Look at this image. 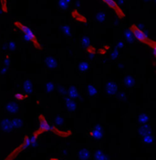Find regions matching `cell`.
Returning <instances> with one entry per match:
<instances>
[{
	"instance_id": "9a60e30c",
	"label": "cell",
	"mask_w": 156,
	"mask_h": 160,
	"mask_svg": "<svg viewBox=\"0 0 156 160\" xmlns=\"http://www.w3.org/2000/svg\"><path fill=\"white\" fill-rule=\"evenodd\" d=\"M23 89L25 90V92H26L27 94H30L33 91V85L32 82L29 79H26L24 81L23 83Z\"/></svg>"
},
{
	"instance_id": "603a6c76",
	"label": "cell",
	"mask_w": 156,
	"mask_h": 160,
	"mask_svg": "<svg viewBox=\"0 0 156 160\" xmlns=\"http://www.w3.org/2000/svg\"><path fill=\"white\" fill-rule=\"evenodd\" d=\"M87 90H88V94L90 97H94L97 95V88L93 86V85H89L87 87Z\"/></svg>"
},
{
	"instance_id": "836d02e7",
	"label": "cell",
	"mask_w": 156,
	"mask_h": 160,
	"mask_svg": "<svg viewBox=\"0 0 156 160\" xmlns=\"http://www.w3.org/2000/svg\"><path fill=\"white\" fill-rule=\"evenodd\" d=\"M7 48L10 50V51H15L16 50V43L15 42H13V41H10L8 44H7Z\"/></svg>"
},
{
	"instance_id": "cb8c5ba5",
	"label": "cell",
	"mask_w": 156,
	"mask_h": 160,
	"mask_svg": "<svg viewBox=\"0 0 156 160\" xmlns=\"http://www.w3.org/2000/svg\"><path fill=\"white\" fill-rule=\"evenodd\" d=\"M61 30L64 34V36H71V29H70V26L69 25H64L61 26Z\"/></svg>"
},
{
	"instance_id": "44dd1931",
	"label": "cell",
	"mask_w": 156,
	"mask_h": 160,
	"mask_svg": "<svg viewBox=\"0 0 156 160\" xmlns=\"http://www.w3.org/2000/svg\"><path fill=\"white\" fill-rule=\"evenodd\" d=\"M11 122H12V125H13V127L14 128H18V129H19V128H22L23 127V122L19 118L12 119Z\"/></svg>"
},
{
	"instance_id": "2e32d148",
	"label": "cell",
	"mask_w": 156,
	"mask_h": 160,
	"mask_svg": "<svg viewBox=\"0 0 156 160\" xmlns=\"http://www.w3.org/2000/svg\"><path fill=\"white\" fill-rule=\"evenodd\" d=\"M123 82L128 87H132L135 85V79L132 76H126L123 79Z\"/></svg>"
},
{
	"instance_id": "7402d4cb",
	"label": "cell",
	"mask_w": 156,
	"mask_h": 160,
	"mask_svg": "<svg viewBox=\"0 0 156 160\" xmlns=\"http://www.w3.org/2000/svg\"><path fill=\"white\" fill-rule=\"evenodd\" d=\"M138 121L141 125H145L149 121V117L146 114H140V116L138 117Z\"/></svg>"
},
{
	"instance_id": "ba28073f",
	"label": "cell",
	"mask_w": 156,
	"mask_h": 160,
	"mask_svg": "<svg viewBox=\"0 0 156 160\" xmlns=\"http://www.w3.org/2000/svg\"><path fill=\"white\" fill-rule=\"evenodd\" d=\"M45 63L47 65V67L50 69H55L58 67V61L54 56L49 55L45 58Z\"/></svg>"
},
{
	"instance_id": "d6986e66",
	"label": "cell",
	"mask_w": 156,
	"mask_h": 160,
	"mask_svg": "<svg viewBox=\"0 0 156 160\" xmlns=\"http://www.w3.org/2000/svg\"><path fill=\"white\" fill-rule=\"evenodd\" d=\"M78 69L79 72L81 73H84L86 71H88L89 69V64L88 62H80L78 65Z\"/></svg>"
},
{
	"instance_id": "60d3db41",
	"label": "cell",
	"mask_w": 156,
	"mask_h": 160,
	"mask_svg": "<svg viewBox=\"0 0 156 160\" xmlns=\"http://www.w3.org/2000/svg\"><path fill=\"white\" fill-rule=\"evenodd\" d=\"M125 3V1H124V0H118V2H117V4L119 5V6H122V5H123Z\"/></svg>"
},
{
	"instance_id": "5bb4252c",
	"label": "cell",
	"mask_w": 156,
	"mask_h": 160,
	"mask_svg": "<svg viewBox=\"0 0 156 160\" xmlns=\"http://www.w3.org/2000/svg\"><path fill=\"white\" fill-rule=\"evenodd\" d=\"M65 105H66V107L67 109L69 111V112H74L76 110V107H77V105H76V102L69 98V97H67L65 98Z\"/></svg>"
},
{
	"instance_id": "277c9868",
	"label": "cell",
	"mask_w": 156,
	"mask_h": 160,
	"mask_svg": "<svg viewBox=\"0 0 156 160\" xmlns=\"http://www.w3.org/2000/svg\"><path fill=\"white\" fill-rule=\"evenodd\" d=\"M89 136L90 138L92 139H102L103 137V129L100 125H96L95 127H93L89 131Z\"/></svg>"
},
{
	"instance_id": "8d00e7d4",
	"label": "cell",
	"mask_w": 156,
	"mask_h": 160,
	"mask_svg": "<svg viewBox=\"0 0 156 160\" xmlns=\"http://www.w3.org/2000/svg\"><path fill=\"white\" fill-rule=\"evenodd\" d=\"M150 46L152 48V53H153L154 56H156V41H152V43Z\"/></svg>"
},
{
	"instance_id": "b9f144b4",
	"label": "cell",
	"mask_w": 156,
	"mask_h": 160,
	"mask_svg": "<svg viewBox=\"0 0 156 160\" xmlns=\"http://www.w3.org/2000/svg\"><path fill=\"white\" fill-rule=\"evenodd\" d=\"M75 5H76V7H77V8H79V6H80V3H79V1H77Z\"/></svg>"
},
{
	"instance_id": "7c38bea8",
	"label": "cell",
	"mask_w": 156,
	"mask_h": 160,
	"mask_svg": "<svg viewBox=\"0 0 156 160\" xmlns=\"http://www.w3.org/2000/svg\"><path fill=\"white\" fill-rule=\"evenodd\" d=\"M78 157L79 160H88L90 157V153L89 151V149L86 147H82V148L79 149Z\"/></svg>"
},
{
	"instance_id": "3957f363",
	"label": "cell",
	"mask_w": 156,
	"mask_h": 160,
	"mask_svg": "<svg viewBox=\"0 0 156 160\" xmlns=\"http://www.w3.org/2000/svg\"><path fill=\"white\" fill-rule=\"evenodd\" d=\"M102 1H103L109 7L112 8L113 10H114V12L116 13V15H117L119 17H120V18H124V17H125L124 12L122 11V9L121 8V6L117 4L116 1H114V0H102Z\"/></svg>"
},
{
	"instance_id": "8fae6325",
	"label": "cell",
	"mask_w": 156,
	"mask_h": 160,
	"mask_svg": "<svg viewBox=\"0 0 156 160\" xmlns=\"http://www.w3.org/2000/svg\"><path fill=\"white\" fill-rule=\"evenodd\" d=\"M138 134L141 137H145L147 135H151L152 134V128L149 125L145 124V125H142L139 128H138Z\"/></svg>"
},
{
	"instance_id": "e575fe53",
	"label": "cell",
	"mask_w": 156,
	"mask_h": 160,
	"mask_svg": "<svg viewBox=\"0 0 156 160\" xmlns=\"http://www.w3.org/2000/svg\"><path fill=\"white\" fill-rule=\"evenodd\" d=\"M58 90H59V92L60 95H62V96H66L67 94H68L67 89H66L65 87H59Z\"/></svg>"
},
{
	"instance_id": "484cf974",
	"label": "cell",
	"mask_w": 156,
	"mask_h": 160,
	"mask_svg": "<svg viewBox=\"0 0 156 160\" xmlns=\"http://www.w3.org/2000/svg\"><path fill=\"white\" fill-rule=\"evenodd\" d=\"M58 5L61 10H67L69 7V3L66 0H58Z\"/></svg>"
},
{
	"instance_id": "d6a6232c",
	"label": "cell",
	"mask_w": 156,
	"mask_h": 160,
	"mask_svg": "<svg viewBox=\"0 0 156 160\" xmlns=\"http://www.w3.org/2000/svg\"><path fill=\"white\" fill-rule=\"evenodd\" d=\"M9 65H10V55H6V58L4 59V68H7Z\"/></svg>"
},
{
	"instance_id": "83f0119b",
	"label": "cell",
	"mask_w": 156,
	"mask_h": 160,
	"mask_svg": "<svg viewBox=\"0 0 156 160\" xmlns=\"http://www.w3.org/2000/svg\"><path fill=\"white\" fill-rule=\"evenodd\" d=\"M105 19H106V15H105L104 13L99 12V13H98V14L96 15V20H97V22H99V23H102V22L105 21Z\"/></svg>"
},
{
	"instance_id": "52a82bcc",
	"label": "cell",
	"mask_w": 156,
	"mask_h": 160,
	"mask_svg": "<svg viewBox=\"0 0 156 160\" xmlns=\"http://www.w3.org/2000/svg\"><path fill=\"white\" fill-rule=\"evenodd\" d=\"M105 88H106V92L108 93V95H109V96H114L115 94L117 93V89H118L117 88V85L114 82H112V81L108 82L106 84Z\"/></svg>"
},
{
	"instance_id": "f546056e",
	"label": "cell",
	"mask_w": 156,
	"mask_h": 160,
	"mask_svg": "<svg viewBox=\"0 0 156 160\" xmlns=\"http://www.w3.org/2000/svg\"><path fill=\"white\" fill-rule=\"evenodd\" d=\"M1 2V8H2V11L4 13H6L8 11V7H7V4H6V0H0Z\"/></svg>"
},
{
	"instance_id": "5b68a950",
	"label": "cell",
	"mask_w": 156,
	"mask_h": 160,
	"mask_svg": "<svg viewBox=\"0 0 156 160\" xmlns=\"http://www.w3.org/2000/svg\"><path fill=\"white\" fill-rule=\"evenodd\" d=\"M39 130L42 131V133L44 132H49L51 130V126L48 122L47 118L43 114L39 115Z\"/></svg>"
},
{
	"instance_id": "74e56055",
	"label": "cell",
	"mask_w": 156,
	"mask_h": 160,
	"mask_svg": "<svg viewBox=\"0 0 156 160\" xmlns=\"http://www.w3.org/2000/svg\"><path fill=\"white\" fill-rule=\"evenodd\" d=\"M117 48H124V43L122 41H118V43H117Z\"/></svg>"
},
{
	"instance_id": "1f68e13d",
	"label": "cell",
	"mask_w": 156,
	"mask_h": 160,
	"mask_svg": "<svg viewBox=\"0 0 156 160\" xmlns=\"http://www.w3.org/2000/svg\"><path fill=\"white\" fill-rule=\"evenodd\" d=\"M86 52L88 53V54H92V55H95L96 54V52H97V50H96V48H94L93 46H88V48H86Z\"/></svg>"
},
{
	"instance_id": "6da1fadb",
	"label": "cell",
	"mask_w": 156,
	"mask_h": 160,
	"mask_svg": "<svg viewBox=\"0 0 156 160\" xmlns=\"http://www.w3.org/2000/svg\"><path fill=\"white\" fill-rule=\"evenodd\" d=\"M14 25L19 29L23 35H24V39L27 42H30L34 45L35 48H36L38 49H42L41 46L39 44V42L36 39V36L35 35V33L31 30V28H29L27 26L22 24L21 22L19 21H15L14 22Z\"/></svg>"
},
{
	"instance_id": "f1b7e54d",
	"label": "cell",
	"mask_w": 156,
	"mask_h": 160,
	"mask_svg": "<svg viewBox=\"0 0 156 160\" xmlns=\"http://www.w3.org/2000/svg\"><path fill=\"white\" fill-rule=\"evenodd\" d=\"M15 98L19 100V101H24L27 98L26 95H25V94H22V93H16L15 94Z\"/></svg>"
},
{
	"instance_id": "ee69618b",
	"label": "cell",
	"mask_w": 156,
	"mask_h": 160,
	"mask_svg": "<svg viewBox=\"0 0 156 160\" xmlns=\"http://www.w3.org/2000/svg\"><path fill=\"white\" fill-rule=\"evenodd\" d=\"M66 1H67V2H68V3H69H69H70V2H71V0H66Z\"/></svg>"
},
{
	"instance_id": "f35d334b",
	"label": "cell",
	"mask_w": 156,
	"mask_h": 160,
	"mask_svg": "<svg viewBox=\"0 0 156 160\" xmlns=\"http://www.w3.org/2000/svg\"><path fill=\"white\" fill-rule=\"evenodd\" d=\"M119 97V99H121V100H122V99H124V98H125V94H124L123 92L120 93V94H119V97Z\"/></svg>"
},
{
	"instance_id": "4dcf8cb0",
	"label": "cell",
	"mask_w": 156,
	"mask_h": 160,
	"mask_svg": "<svg viewBox=\"0 0 156 160\" xmlns=\"http://www.w3.org/2000/svg\"><path fill=\"white\" fill-rule=\"evenodd\" d=\"M46 89H47V91H48L49 93L53 92V91H54V89H55V86H54V84H53V83H51V82H49L47 85H46Z\"/></svg>"
},
{
	"instance_id": "ffe728a7",
	"label": "cell",
	"mask_w": 156,
	"mask_h": 160,
	"mask_svg": "<svg viewBox=\"0 0 156 160\" xmlns=\"http://www.w3.org/2000/svg\"><path fill=\"white\" fill-rule=\"evenodd\" d=\"M54 122L57 127H63L64 123H65V120H64V117L61 115H57L54 118Z\"/></svg>"
},
{
	"instance_id": "7bdbcfd3",
	"label": "cell",
	"mask_w": 156,
	"mask_h": 160,
	"mask_svg": "<svg viewBox=\"0 0 156 160\" xmlns=\"http://www.w3.org/2000/svg\"><path fill=\"white\" fill-rule=\"evenodd\" d=\"M49 160H60V159H58V158H56V157H52V158H50Z\"/></svg>"
},
{
	"instance_id": "8992f818",
	"label": "cell",
	"mask_w": 156,
	"mask_h": 160,
	"mask_svg": "<svg viewBox=\"0 0 156 160\" xmlns=\"http://www.w3.org/2000/svg\"><path fill=\"white\" fill-rule=\"evenodd\" d=\"M71 17L73 18V19H75L76 21L79 22V23H87V18L81 15L77 9H74V10L71 11Z\"/></svg>"
},
{
	"instance_id": "30bf717a",
	"label": "cell",
	"mask_w": 156,
	"mask_h": 160,
	"mask_svg": "<svg viewBox=\"0 0 156 160\" xmlns=\"http://www.w3.org/2000/svg\"><path fill=\"white\" fill-rule=\"evenodd\" d=\"M6 110L8 113H11V114H16L19 110V107L16 104V102H8L6 104Z\"/></svg>"
},
{
	"instance_id": "d4e9b609",
	"label": "cell",
	"mask_w": 156,
	"mask_h": 160,
	"mask_svg": "<svg viewBox=\"0 0 156 160\" xmlns=\"http://www.w3.org/2000/svg\"><path fill=\"white\" fill-rule=\"evenodd\" d=\"M153 141H154V138L151 135H147V136H145V137H142V142L146 145H151L153 143Z\"/></svg>"
},
{
	"instance_id": "ab89813d",
	"label": "cell",
	"mask_w": 156,
	"mask_h": 160,
	"mask_svg": "<svg viewBox=\"0 0 156 160\" xmlns=\"http://www.w3.org/2000/svg\"><path fill=\"white\" fill-rule=\"evenodd\" d=\"M106 52H107V50L105 49V48H100V49H99V54H102V55H104V54H106Z\"/></svg>"
},
{
	"instance_id": "ac0fdd59",
	"label": "cell",
	"mask_w": 156,
	"mask_h": 160,
	"mask_svg": "<svg viewBox=\"0 0 156 160\" xmlns=\"http://www.w3.org/2000/svg\"><path fill=\"white\" fill-rule=\"evenodd\" d=\"M123 36H124L125 40H126L128 43H132L133 40H134V36H133L132 33L130 31V29H129V30H128V29L124 30V32H123Z\"/></svg>"
},
{
	"instance_id": "f6af8a7d",
	"label": "cell",
	"mask_w": 156,
	"mask_h": 160,
	"mask_svg": "<svg viewBox=\"0 0 156 160\" xmlns=\"http://www.w3.org/2000/svg\"><path fill=\"white\" fill-rule=\"evenodd\" d=\"M155 3H156V0H155Z\"/></svg>"
},
{
	"instance_id": "7a4b0ae2",
	"label": "cell",
	"mask_w": 156,
	"mask_h": 160,
	"mask_svg": "<svg viewBox=\"0 0 156 160\" xmlns=\"http://www.w3.org/2000/svg\"><path fill=\"white\" fill-rule=\"evenodd\" d=\"M129 29L132 33L133 36L135 37L137 40H139L140 42H142L143 44H146V45H148V46L152 45L153 40L150 39L149 37H148V36L146 35V33L143 30H142L141 28H139L137 25H131Z\"/></svg>"
},
{
	"instance_id": "4316f807",
	"label": "cell",
	"mask_w": 156,
	"mask_h": 160,
	"mask_svg": "<svg viewBox=\"0 0 156 160\" xmlns=\"http://www.w3.org/2000/svg\"><path fill=\"white\" fill-rule=\"evenodd\" d=\"M81 45L85 48H87L88 46H90V38H89V36H83V37H82V38H81Z\"/></svg>"
},
{
	"instance_id": "e0dca14e",
	"label": "cell",
	"mask_w": 156,
	"mask_h": 160,
	"mask_svg": "<svg viewBox=\"0 0 156 160\" xmlns=\"http://www.w3.org/2000/svg\"><path fill=\"white\" fill-rule=\"evenodd\" d=\"M94 159L95 160H108L107 156L104 154L102 150L98 149L97 151L94 153Z\"/></svg>"
},
{
	"instance_id": "9c48e42d",
	"label": "cell",
	"mask_w": 156,
	"mask_h": 160,
	"mask_svg": "<svg viewBox=\"0 0 156 160\" xmlns=\"http://www.w3.org/2000/svg\"><path fill=\"white\" fill-rule=\"evenodd\" d=\"M0 127H1V129L4 131V132H10V131H12L13 128H14V127H13V125H12L11 120L6 119V118L2 120Z\"/></svg>"
},
{
	"instance_id": "d590c367",
	"label": "cell",
	"mask_w": 156,
	"mask_h": 160,
	"mask_svg": "<svg viewBox=\"0 0 156 160\" xmlns=\"http://www.w3.org/2000/svg\"><path fill=\"white\" fill-rule=\"evenodd\" d=\"M119 56V51H118V49L116 48V49H114L113 50V52L112 53V59H116Z\"/></svg>"
},
{
	"instance_id": "4fadbf2b",
	"label": "cell",
	"mask_w": 156,
	"mask_h": 160,
	"mask_svg": "<svg viewBox=\"0 0 156 160\" xmlns=\"http://www.w3.org/2000/svg\"><path fill=\"white\" fill-rule=\"evenodd\" d=\"M68 96L69 98L71 99H76V98H79V91L78 89L76 88L75 86H70L68 89Z\"/></svg>"
}]
</instances>
